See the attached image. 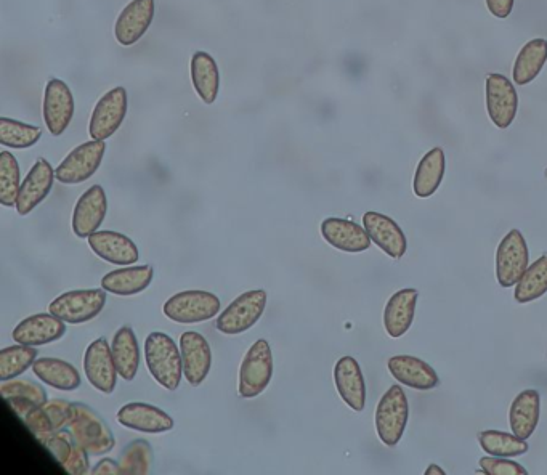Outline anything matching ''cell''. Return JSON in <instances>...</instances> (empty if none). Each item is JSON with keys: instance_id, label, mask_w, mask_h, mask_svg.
<instances>
[{"instance_id": "6da1fadb", "label": "cell", "mask_w": 547, "mask_h": 475, "mask_svg": "<svg viewBox=\"0 0 547 475\" xmlns=\"http://www.w3.org/2000/svg\"><path fill=\"white\" fill-rule=\"evenodd\" d=\"M145 363L154 381L166 390L179 389L183 376L182 352L171 336L153 331L145 339Z\"/></svg>"}, {"instance_id": "7a4b0ae2", "label": "cell", "mask_w": 547, "mask_h": 475, "mask_svg": "<svg viewBox=\"0 0 547 475\" xmlns=\"http://www.w3.org/2000/svg\"><path fill=\"white\" fill-rule=\"evenodd\" d=\"M410 418L408 397L402 386L390 387L376 408V431L385 447H397L403 439Z\"/></svg>"}, {"instance_id": "3957f363", "label": "cell", "mask_w": 547, "mask_h": 475, "mask_svg": "<svg viewBox=\"0 0 547 475\" xmlns=\"http://www.w3.org/2000/svg\"><path fill=\"white\" fill-rule=\"evenodd\" d=\"M68 429L89 455H108L116 445L113 432L102 416L84 403H73V418Z\"/></svg>"}, {"instance_id": "277c9868", "label": "cell", "mask_w": 547, "mask_h": 475, "mask_svg": "<svg viewBox=\"0 0 547 475\" xmlns=\"http://www.w3.org/2000/svg\"><path fill=\"white\" fill-rule=\"evenodd\" d=\"M267 301V291L264 289H252L248 293L241 294L220 313L215 326L220 333L227 336L246 333L259 323L267 309Z\"/></svg>"}, {"instance_id": "5b68a950", "label": "cell", "mask_w": 547, "mask_h": 475, "mask_svg": "<svg viewBox=\"0 0 547 475\" xmlns=\"http://www.w3.org/2000/svg\"><path fill=\"white\" fill-rule=\"evenodd\" d=\"M220 299L214 293L190 289L167 299L163 312L167 318L180 325H195L212 320L220 312Z\"/></svg>"}, {"instance_id": "8992f818", "label": "cell", "mask_w": 547, "mask_h": 475, "mask_svg": "<svg viewBox=\"0 0 547 475\" xmlns=\"http://www.w3.org/2000/svg\"><path fill=\"white\" fill-rule=\"evenodd\" d=\"M273 378L272 347L265 339H259L249 347L240 368L238 392L243 398H256L264 394Z\"/></svg>"}, {"instance_id": "52a82bcc", "label": "cell", "mask_w": 547, "mask_h": 475, "mask_svg": "<svg viewBox=\"0 0 547 475\" xmlns=\"http://www.w3.org/2000/svg\"><path fill=\"white\" fill-rule=\"evenodd\" d=\"M105 289H76L61 294L49 305V312L55 317L69 323V325H82L94 320L103 312L106 305Z\"/></svg>"}, {"instance_id": "ba28073f", "label": "cell", "mask_w": 547, "mask_h": 475, "mask_svg": "<svg viewBox=\"0 0 547 475\" xmlns=\"http://www.w3.org/2000/svg\"><path fill=\"white\" fill-rule=\"evenodd\" d=\"M105 140H90L74 148L55 169L57 180L63 185H79L94 177L105 158Z\"/></svg>"}, {"instance_id": "9c48e42d", "label": "cell", "mask_w": 547, "mask_h": 475, "mask_svg": "<svg viewBox=\"0 0 547 475\" xmlns=\"http://www.w3.org/2000/svg\"><path fill=\"white\" fill-rule=\"evenodd\" d=\"M129 111V95L124 87H114L95 105L89 122V134L94 140H108L118 132Z\"/></svg>"}, {"instance_id": "30bf717a", "label": "cell", "mask_w": 547, "mask_h": 475, "mask_svg": "<svg viewBox=\"0 0 547 475\" xmlns=\"http://www.w3.org/2000/svg\"><path fill=\"white\" fill-rule=\"evenodd\" d=\"M530 252L520 230H511L499 243L496 251V278L501 288H512L519 283L528 268Z\"/></svg>"}, {"instance_id": "8fae6325", "label": "cell", "mask_w": 547, "mask_h": 475, "mask_svg": "<svg viewBox=\"0 0 547 475\" xmlns=\"http://www.w3.org/2000/svg\"><path fill=\"white\" fill-rule=\"evenodd\" d=\"M74 110H76V105H74L73 92L69 89L68 84L61 79H50L45 86L42 114H44L45 126L53 137L65 134L69 124L73 121Z\"/></svg>"}, {"instance_id": "7c38bea8", "label": "cell", "mask_w": 547, "mask_h": 475, "mask_svg": "<svg viewBox=\"0 0 547 475\" xmlns=\"http://www.w3.org/2000/svg\"><path fill=\"white\" fill-rule=\"evenodd\" d=\"M84 371L90 384L98 392L113 394L118 386V368L114 363L113 350L105 337H98L84 355Z\"/></svg>"}, {"instance_id": "4fadbf2b", "label": "cell", "mask_w": 547, "mask_h": 475, "mask_svg": "<svg viewBox=\"0 0 547 475\" xmlns=\"http://www.w3.org/2000/svg\"><path fill=\"white\" fill-rule=\"evenodd\" d=\"M487 111L498 129H507L519 111V95L511 79L503 74H490L487 78Z\"/></svg>"}, {"instance_id": "5bb4252c", "label": "cell", "mask_w": 547, "mask_h": 475, "mask_svg": "<svg viewBox=\"0 0 547 475\" xmlns=\"http://www.w3.org/2000/svg\"><path fill=\"white\" fill-rule=\"evenodd\" d=\"M183 376L188 384L198 387L206 381L211 373L212 350L203 334L187 331L180 336Z\"/></svg>"}, {"instance_id": "9a60e30c", "label": "cell", "mask_w": 547, "mask_h": 475, "mask_svg": "<svg viewBox=\"0 0 547 475\" xmlns=\"http://www.w3.org/2000/svg\"><path fill=\"white\" fill-rule=\"evenodd\" d=\"M57 172L47 159H37L26 179L21 182L20 195L17 199V212L20 216H29L34 209L50 195Z\"/></svg>"}, {"instance_id": "2e32d148", "label": "cell", "mask_w": 547, "mask_h": 475, "mask_svg": "<svg viewBox=\"0 0 547 475\" xmlns=\"http://www.w3.org/2000/svg\"><path fill=\"white\" fill-rule=\"evenodd\" d=\"M156 12L154 0H132L114 23V37L124 47L137 44L150 29Z\"/></svg>"}, {"instance_id": "e0dca14e", "label": "cell", "mask_w": 547, "mask_h": 475, "mask_svg": "<svg viewBox=\"0 0 547 475\" xmlns=\"http://www.w3.org/2000/svg\"><path fill=\"white\" fill-rule=\"evenodd\" d=\"M108 212V199L102 185H94L77 199L73 212V232L77 238H89L102 227Z\"/></svg>"}, {"instance_id": "ac0fdd59", "label": "cell", "mask_w": 547, "mask_h": 475, "mask_svg": "<svg viewBox=\"0 0 547 475\" xmlns=\"http://www.w3.org/2000/svg\"><path fill=\"white\" fill-rule=\"evenodd\" d=\"M118 423L143 434H166L174 429V419L150 403H127L118 411Z\"/></svg>"}, {"instance_id": "d6986e66", "label": "cell", "mask_w": 547, "mask_h": 475, "mask_svg": "<svg viewBox=\"0 0 547 475\" xmlns=\"http://www.w3.org/2000/svg\"><path fill=\"white\" fill-rule=\"evenodd\" d=\"M65 334V321L49 312L25 318L13 329L12 337L13 341L23 346L41 347L60 341Z\"/></svg>"}, {"instance_id": "ffe728a7", "label": "cell", "mask_w": 547, "mask_h": 475, "mask_svg": "<svg viewBox=\"0 0 547 475\" xmlns=\"http://www.w3.org/2000/svg\"><path fill=\"white\" fill-rule=\"evenodd\" d=\"M363 227L366 228L371 241L387 256L392 259L405 256L408 241H406L405 232L394 219H390L381 212L369 211L363 216Z\"/></svg>"}, {"instance_id": "44dd1931", "label": "cell", "mask_w": 547, "mask_h": 475, "mask_svg": "<svg viewBox=\"0 0 547 475\" xmlns=\"http://www.w3.org/2000/svg\"><path fill=\"white\" fill-rule=\"evenodd\" d=\"M321 236L333 248L349 254H360L371 248V238L365 227L355 224L352 220L329 217L321 224Z\"/></svg>"}, {"instance_id": "7402d4cb", "label": "cell", "mask_w": 547, "mask_h": 475, "mask_svg": "<svg viewBox=\"0 0 547 475\" xmlns=\"http://www.w3.org/2000/svg\"><path fill=\"white\" fill-rule=\"evenodd\" d=\"M334 384L337 394L353 411H363L366 406V382L360 363L355 358L342 357L334 366Z\"/></svg>"}, {"instance_id": "603a6c76", "label": "cell", "mask_w": 547, "mask_h": 475, "mask_svg": "<svg viewBox=\"0 0 547 475\" xmlns=\"http://www.w3.org/2000/svg\"><path fill=\"white\" fill-rule=\"evenodd\" d=\"M95 256L113 265H134L140 259L137 244L129 236L113 230L95 232L87 238Z\"/></svg>"}, {"instance_id": "cb8c5ba5", "label": "cell", "mask_w": 547, "mask_h": 475, "mask_svg": "<svg viewBox=\"0 0 547 475\" xmlns=\"http://www.w3.org/2000/svg\"><path fill=\"white\" fill-rule=\"evenodd\" d=\"M42 443L52 451V455L60 461L68 474L84 475L90 472L89 451L77 442L73 432L58 429L47 435Z\"/></svg>"}, {"instance_id": "d4e9b609", "label": "cell", "mask_w": 547, "mask_h": 475, "mask_svg": "<svg viewBox=\"0 0 547 475\" xmlns=\"http://www.w3.org/2000/svg\"><path fill=\"white\" fill-rule=\"evenodd\" d=\"M387 368L395 381L411 389L432 390L440 382L434 368L413 355H394L387 362Z\"/></svg>"}, {"instance_id": "484cf974", "label": "cell", "mask_w": 547, "mask_h": 475, "mask_svg": "<svg viewBox=\"0 0 547 475\" xmlns=\"http://www.w3.org/2000/svg\"><path fill=\"white\" fill-rule=\"evenodd\" d=\"M418 299V289L406 288L397 291L387 301L384 309V328L390 337L398 339L410 331Z\"/></svg>"}, {"instance_id": "4316f807", "label": "cell", "mask_w": 547, "mask_h": 475, "mask_svg": "<svg viewBox=\"0 0 547 475\" xmlns=\"http://www.w3.org/2000/svg\"><path fill=\"white\" fill-rule=\"evenodd\" d=\"M153 265H134L118 268L102 278V288L116 296L129 297L140 294L153 283Z\"/></svg>"}, {"instance_id": "83f0119b", "label": "cell", "mask_w": 547, "mask_h": 475, "mask_svg": "<svg viewBox=\"0 0 547 475\" xmlns=\"http://www.w3.org/2000/svg\"><path fill=\"white\" fill-rule=\"evenodd\" d=\"M191 82L201 102L212 105L219 97L220 71L211 53L198 50L193 53L190 63Z\"/></svg>"}, {"instance_id": "f1b7e54d", "label": "cell", "mask_w": 547, "mask_h": 475, "mask_svg": "<svg viewBox=\"0 0 547 475\" xmlns=\"http://www.w3.org/2000/svg\"><path fill=\"white\" fill-rule=\"evenodd\" d=\"M539 398L538 390L528 389L520 392L514 398L509 411V423H511L512 432L520 439H530L533 432L536 431L539 423Z\"/></svg>"}, {"instance_id": "f546056e", "label": "cell", "mask_w": 547, "mask_h": 475, "mask_svg": "<svg viewBox=\"0 0 547 475\" xmlns=\"http://www.w3.org/2000/svg\"><path fill=\"white\" fill-rule=\"evenodd\" d=\"M33 373L39 381L63 392H73L81 387L79 371L71 363L60 358H37L33 365Z\"/></svg>"}, {"instance_id": "4dcf8cb0", "label": "cell", "mask_w": 547, "mask_h": 475, "mask_svg": "<svg viewBox=\"0 0 547 475\" xmlns=\"http://www.w3.org/2000/svg\"><path fill=\"white\" fill-rule=\"evenodd\" d=\"M111 350H113L114 363L118 368L119 376L124 381H134L140 368V358H142L134 329L130 326L119 328L111 342Z\"/></svg>"}, {"instance_id": "1f68e13d", "label": "cell", "mask_w": 547, "mask_h": 475, "mask_svg": "<svg viewBox=\"0 0 547 475\" xmlns=\"http://www.w3.org/2000/svg\"><path fill=\"white\" fill-rule=\"evenodd\" d=\"M445 169V151L442 148L437 147L426 153L416 167L413 180L414 195L422 199L435 195L442 185Z\"/></svg>"}, {"instance_id": "d6a6232c", "label": "cell", "mask_w": 547, "mask_h": 475, "mask_svg": "<svg viewBox=\"0 0 547 475\" xmlns=\"http://www.w3.org/2000/svg\"><path fill=\"white\" fill-rule=\"evenodd\" d=\"M546 61V39L539 37V39L528 41L515 58L514 70H512V79H514L515 84L517 86H527L530 82L535 81L539 73L543 71Z\"/></svg>"}, {"instance_id": "836d02e7", "label": "cell", "mask_w": 547, "mask_h": 475, "mask_svg": "<svg viewBox=\"0 0 547 475\" xmlns=\"http://www.w3.org/2000/svg\"><path fill=\"white\" fill-rule=\"evenodd\" d=\"M547 293V254L528 265L519 283L515 285V301L519 304H530L538 301Z\"/></svg>"}, {"instance_id": "e575fe53", "label": "cell", "mask_w": 547, "mask_h": 475, "mask_svg": "<svg viewBox=\"0 0 547 475\" xmlns=\"http://www.w3.org/2000/svg\"><path fill=\"white\" fill-rule=\"evenodd\" d=\"M37 355L36 347L23 344L0 350V381H12L26 373L29 368H33Z\"/></svg>"}, {"instance_id": "d590c367", "label": "cell", "mask_w": 547, "mask_h": 475, "mask_svg": "<svg viewBox=\"0 0 547 475\" xmlns=\"http://www.w3.org/2000/svg\"><path fill=\"white\" fill-rule=\"evenodd\" d=\"M479 443L487 455L498 456V458H515V456L525 455L528 451L527 440L501 431L480 432Z\"/></svg>"}, {"instance_id": "8d00e7d4", "label": "cell", "mask_w": 547, "mask_h": 475, "mask_svg": "<svg viewBox=\"0 0 547 475\" xmlns=\"http://www.w3.org/2000/svg\"><path fill=\"white\" fill-rule=\"evenodd\" d=\"M42 139L39 127L25 124L17 119L0 118V145L13 150H26Z\"/></svg>"}, {"instance_id": "74e56055", "label": "cell", "mask_w": 547, "mask_h": 475, "mask_svg": "<svg viewBox=\"0 0 547 475\" xmlns=\"http://www.w3.org/2000/svg\"><path fill=\"white\" fill-rule=\"evenodd\" d=\"M7 403L12 406V410L23 419V423L34 432L37 439L44 440L47 435L52 434L53 429L52 421L45 413L44 406L37 405L33 400L23 397H9L5 398Z\"/></svg>"}, {"instance_id": "f35d334b", "label": "cell", "mask_w": 547, "mask_h": 475, "mask_svg": "<svg viewBox=\"0 0 547 475\" xmlns=\"http://www.w3.org/2000/svg\"><path fill=\"white\" fill-rule=\"evenodd\" d=\"M20 188V164L10 151H2L0 153V204L4 208L17 206Z\"/></svg>"}, {"instance_id": "ab89813d", "label": "cell", "mask_w": 547, "mask_h": 475, "mask_svg": "<svg viewBox=\"0 0 547 475\" xmlns=\"http://www.w3.org/2000/svg\"><path fill=\"white\" fill-rule=\"evenodd\" d=\"M153 450L146 440L138 439L130 442L121 453L119 466L121 474L145 475L150 474L153 466Z\"/></svg>"}, {"instance_id": "60d3db41", "label": "cell", "mask_w": 547, "mask_h": 475, "mask_svg": "<svg viewBox=\"0 0 547 475\" xmlns=\"http://www.w3.org/2000/svg\"><path fill=\"white\" fill-rule=\"evenodd\" d=\"M0 394L4 398L23 397L28 400H33L37 405L44 406L47 403V392L39 382L33 381H7L2 382L0 386Z\"/></svg>"}, {"instance_id": "b9f144b4", "label": "cell", "mask_w": 547, "mask_h": 475, "mask_svg": "<svg viewBox=\"0 0 547 475\" xmlns=\"http://www.w3.org/2000/svg\"><path fill=\"white\" fill-rule=\"evenodd\" d=\"M480 467L483 474L488 475H527L528 471L519 463L511 459L498 458V456H485L480 458Z\"/></svg>"}, {"instance_id": "7bdbcfd3", "label": "cell", "mask_w": 547, "mask_h": 475, "mask_svg": "<svg viewBox=\"0 0 547 475\" xmlns=\"http://www.w3.org/2000/svg\"><path fill=\"white\" fill-rule=\"evenodd\" d=\"M44 410L52 421L55 431L68 429L71 418H73V403L65 402V400H52V402L45 403Z\"/></svg>"}, {"instance_id": "ee69618b", "label": "cell", "mask_w": 547, "mask_h": 475, "mask_svg": "<svg viewBox=\"0 0 547 475\" xmlns=\"http://www.w3.org/2000/svg\"><path fill=\"white\" fill-rule=\"evenodd\" d=\"M485 2H487V7L491 15L501 18V20L509 17L512 10H514L515 0H485Z\"/></svg>"}, {"instance_id": "f6af8a7d", "label": "cell", "mask_w": 547, "mask_h": 475, "mask_svg": "<svg viewBox=\"0 0 547 475\" xmlns=\"http://www.w3.org/2000/svg\"><path fill=\"white\" fill-rule=\"evenodd\" d=\"M92 475H116L121 474V466L113 459H102L100 463L95 464L94 469L90 471Z\"/></svg>"}, {"instance_id": "bcb514c9", "label": "cell", "mask_w": 547, "mask_h": 475, "mask_svg": "<svg viewBox=\"0 0 547 475\" xmlns=\"http://www.w3.org/2000/svg\"><path fill=\"white\" fill-rule=\"evenodd\" d=\"M446 472L443 471L442 467L437 466V464H430L427 467L426 475H445Z\"/></svg>"}, {"instance_id": "7dc6e473", "label": "cell", "mask_w": 547, "mask_h": 475, "mask_svg": "<svg viewBox=\"0 0 547 475\" xmlns=\"http://www.w3.org/2000/svg\"><path fill=\"white\" fill-rule=\"evenodd\" d=\"M544 177H546V179H547V169H546V171H544Z\"/></svg>"}]
</instances>
